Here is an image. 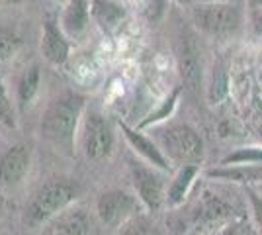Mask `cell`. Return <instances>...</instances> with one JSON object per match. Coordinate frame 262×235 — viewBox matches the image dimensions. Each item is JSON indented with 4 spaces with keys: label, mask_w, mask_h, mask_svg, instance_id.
Wrapping results in <instances>:
<instances>
[{
    "label": "cell",
    "mask_w": 262,
    "mask_h": 235,
    "mask_svg": "<svg viewBox=\"0 0 262 235\" xmlns=\"http://www.w3.org/2000/svg\"><path fill=\"white\" fill-rule=\"evenodd\" d=\"M86 110V96L75 90L61 92L45 106L39 120V134L55 151L73 157L77 151L78 130Z\"/></svg>",
    "instance_id": "6da1fadb"
},
{
    "label": "cell",
    "mask_w": 262,
    "mask_h": 235,
    "mask_svg": "<svg viewBox=\"0 0 262 235\" xmlns=\"http://www.w3.org/2000/svg\"><path fill=\"white\" fill-rule=\"evenodd\" d=\"M80 194H82V186L78 180L67 179V177L49 179L26 202L22 213L24 224L30 227L45 225L57 213H61L71 204H75L80 198Z\"/></svg>",
    "instance_id": "7a4b0ae2"
},
{
    "label": "cell",
    "mask_w": 262,
    "mask_h": 235,
    "mask_svg": "<svg viewBox=\"0 0 262 235\" xmlns=\"http://www.w3.org/2000/svg\"><path fill=\"white\" fill-rule=\"evenodd\" d=\"M247 14L235 0H215V2H194L190 4V24L198 34L223 39L233 37L243 30Z\"/></svg>",
    "instance_id": "3957f363"
},
{
    "label": "cell",
    "mask_w": 262,
    "mask_h": 235,
    "mask_svg": "<svg viewBox=\"0 0 262 235\" xmlns=\"http://www.w3.org/2000/svg\"><path fill=\"white\" fill-rule=\"evenodd\" d=\"M151 137L163 149L170 163L180 165H202L206 155L204 139L194 125L182 122H163L151 130Z\"/></svg>",
    "instance_id": "277c9868"
},
{
    "label": "cell",
    "mask_w": 262,
    "mask_h": 235,
    "mask_svg": "<svg viewBox=\"0 0 262 235\" xmlns=\"http://www.w3.org/2000/svg\"><path fill=\"white\" fill-rule=\"evenodd\" d=\"M78 143L88 161H108L116 151V130L102 112L86 108L78 130Z\"/></svg>",
    "instance_id": "5b68a950"
},
{
    "label": "cell",
    "mask_w": 262,
    "mask_h": 235,
    "mask_svg": "<svg viewBox=\"0 0 262 235\" xmlns=\"http://www.w3.org/2000/svg\"><path fill=\"white\" fill-rule=\"evenodd\" d=\"M174 57L182 89L198 94L204 87V61L194 26H178L174 35Z\"/></svg>",
    "instance_id": "8992f818"
},
{
    "label": "cell",
    "mask_w": 262,
    "mask_h": 235,
    "mask_svg": "<svg viewBox=\"0 0 262 235\" xmlns=\"http://www.w3.org/2000/svg\"><path fill=\"white\" fill-rule=\"evenodd\" d=\"M243 220V213L237 210L235 204L225 200L215 192H202L200 200L192 208L188 216L190 222V233L192 235H204L209 231H215L219 227L233 224Z\"/></svg>",
    "instance_id": "52a82bcc"
},
{
    "label": "cell",
    "mask_w": 262,
    "mask_h": 235,
    "mask_svg": "<svg viewBox=\"0 0 262 235\" xmlns=\"http://www.w3.org/2000/svg\"><path fill=\"white\" fill-rule=\"evenodd\" d=\"M127 170L133 192L139 196L147 212H161L164 208L166 198V173L153 167L151 163L143 161L141 157H129L127 159Z\"/></svg>",
    "instance_id": "ba28073f"
},
{
    "label": "cell",
    "mask_w": 262,
    "mask_h": 235,
    "mask_svg": "<svg viewBox=\"0 0 262 235\" xmlns=\"http://www.w3.org/2000/svg\"><path fill=\"white\" fill-rule=\"evenodd\" d=\"M145 210L143 202L135 192L125 188H108L96 198V216L110 229H120L129 218Z\"/></svg>",
    "instance_id": "9c48e42d"
},
{
    "label": "cell",
    "mask_w": 262,
    "mask_h": 235,
    "mask_svg": "<svg viewBox=\"0 0 262 235\" xmlns=\"http://www.w3.org/2000/svg\"><path fill=\"white\" fill-rule=\"evenodd\" d=\"M33 163V149L26 141H18L0 153V188L16 190L30 175Z\"/></svg>",
    "instance_id": "30bf717a"
},
{
    "label": "cell",
    "mask_w": 262,
    "mask_h": 235,
    "mask_svg": "<svg viewBox=\"0 0 262 235\" xmlns=\"http://www.w3.org/2000/svg\"><path fill=\"white\" fill-rule=\"evenodd\" d=\"M71 39L63 32L57 16H45L41 24V39H39V51L41 57L49 65L61 67L71 57Z\"/></svg>",
    "instance_id": "8fae6325"
},
{
    "label": "cell",
    "mask_w": 262,
    "mask_h": 235,
    "mask_svg": "<svg viewBox=\"0 0 262 235\" xmlns=\"http://www.w3.org/2000/svg\"><path fill=\"white\" fill-rule=\"evenodd\" d=\"M120 130H121V135L127 141V145L131 147V151L137 157H141L143 161L151 163L153 167L161 168L164 173H168L172 168V163L168 161V157L164 155L163 149L157 145V141H155L151 135H145L143 130L131 127L125 122H120Z\"/></svg>",
    "instance_id": "7c38bea8"
},
{
    "label": "cell",
    "mask_w": 262,
    "mask_h": 235,
    "mask_svg": "<svg viewBox=\"0 0 262 235\" xmlns=\"http://www.w3.org/2000/svg\"><path fill=\"white\" fill-rule=\"evenodd\" d=\"M202 177V165H180L172 175V179L168 180L166 186V198H164V208L166 210H178L180 206H184L188 200L190 192L194 188L196 180Z\"/></svg>",
    "instance_id": "4fadbf2b"
},
{
    "label": "cell",
    "mask_w": 262,
    "mask_h": 235,
    "mask_svg": "<svg viewBox=\"0 0 262 235\" xmlns=\"http://www.w3.org/2000/svg\"><path fill=\"white\" fill-rule=\"evenodd\" d=\"M69 39H82L90 30V0H65L61 14L57 16Z\"/></svg>",
    "instance_id": "5bb4252c"
},
{
    "label": "cell",
    "mask_w": 262,
    "mask_h": 235,
    "mask_svg": "<svg viewBox=\"0 0 262 235\" xmlns=\"http://www.w3.org/2000/svg\"><path fill=\"white\" fill-rule=\"evenodd\" d=\"M209 180H221L241 186H256L262 184V163L252 165H217L202 173Z\"/></svg>",
    "instance_id": "9a60e30c"
},
{
    "label": "cell",
    "mask_w": 262,
    "mask_h": 235,
    "mask_svg": "<svg viewBox=\"0 0 262 235\" xmlns=\"http://www.w3.org/2000/svg\"><path fill=\"white\" fill-rule=\"evenodd\" d=\"M53 235H90L92 233V218L90 213L77 204H71L53 220Z\"/></svg>",
    "instance_id": "2e32d148"
},
{
    "label": "cell",
    "mask_w": 262,
    "mask_h": 235,
    "mask_svg": "<svg viewBox=\"0 0 262 235\" xmlns=\"http://www.w3.org/2000/svg\"><path fill=\"white\" fill-rule=\"evenodd\" d=\"M90 16L106 35H114L121 28L127 12L116 0H90Z\"/></svg>",
    "instance_id": "e0dca14e"
},
{
    "label": "cell",
    "mask_w": 262,
    "mask_h": 235,
    "mask_svg": "<svg viewBox=\"0 0 262 235\" xmlns=\"http://www.w3.org/2000/svg\"><path fill=\"white\" fill-rule=\"evenodd\" d=\"M41 87V67L39 63H32L20 73L16 80V108L18 112H28V108L33 104L37 92Z\"/></svg>",
    "instance_id": "ac0fdd59"
},
{
    "label": "cell",
    "mask_w": 262,
    "mask_h": 235,
    "mask_svg": "<svg viewBox=\"0 0 262 235\" xmlns=\"http://www.w3.org/2000/svg\"><path fill=\"white\" fill-rule=\"evenodd\" d=\"M118 231H120V235H168L163 224L147 210L129 218Z\"/></svg>",
    "instance_id": "d6986e66"
},
{
    "label": "cell",
    "mask_w": 262,
    "mask_h": 235,
    "mask_svg": "<svg viewBox=\"0 0 262 235\" xmlns=\"http://www.w3.org/2000/svg\"><path fill=\"white\" fill-rule=\"evenodd\" d=\"M180 94H182V84H180V87H174V89L170 90V92L164 96V100L161 102L155 110H151V112L143 118L137 127H139V130H145V127H151V125L166 122V120L174 114L176 104H178V100H180Z\"/></svg>",
    "instance_id": "ffe728a7"
},
{
    "label": "cell",
    "mask_w": 262,
    "mask_h": 235,
    "mask_svg": "<svg viewBox=\"0 0 262 235\" xmlns=\"http://www.w3.org/2000/svg\"><path fill=\"white\" fill-rule=\"evenodd\" d=\"M0 123L8 130H16L18 125V108L16 100H12L10 92L0 77Z\"/></svg>",
    "instance_id": "44dd1931"
},
{
    "label": "cell",
    "mask_w": 262,
    "mask_h": 235,
    "mask_svg": "<svg viewBox=\"0 0 262 235\" xmlns=\"http://www.w3.org/2000/svg\"><path fill=\"white\" fill-rule=\"evenodd\" d=\"M262 163V147H237L219 161V165H252Z\"/></svg>",
    "instance_id": "7402d4cb"
},
{
    "label": "cell",
    "mask_w": 262,
    "mask_h": 235,
    "mask_svg": "<svg viewBox=\"0 0 262 235\" xmlns=\"http://www.w3.org/2000/svg\"><path fill=\"white\" fill-rule=\"evenodd\" d=\"M225 96H227V73L221 65H215L208 84V100L209 104H219Z\"/></svg>",
    "instance_id": "603a6c76"
},
{
    "label": "cell",
    "mask_w": 262,
    "mask_h": 235,
    "mask_svg": "<svg viewBox=\"0 0 262 235\" xmlns=\"http://www.w3.org/2000/svg\"><path fill=\"white\" fill-rule=\"evenodd\" d=\"M22 49V37L10 28L0 26V63L10 61Z\"/></svg>",
    "instance_id": "cb8c5ba5"
},
{
    "label": "cell",
    "mask_w": 262,
    "mask_h": 235,
    "mask_svg": "<svg viewBox=\"0 0 262 235\" xmlns=\"http://www.w3.org/2000/svg\"><path fill=\"white\" fill-rule=\"evenodd\" d=\"M243 192H245V198H247L249 208H251L252 222L256 225L258 233L262 235V194L254 186H243Z\"/></svg>",
    "instance_id": "d4e9b609"
},
{
    "label": "cell",
    "mask_w": 262,
    "mask_h": 235,
    "mask_svg": "<svg viewBox=\"0 0 262 235\" xmlns=\"http://www.w3.org/2000/svg\"><path fill=\"white\" fill-rule=\"evenodd\" d=\"M168 2L170 0H145L143 2V16L147 22L159 24L168 14Z\"/></svg>",
    "instance_id": "484cf974"
},
{
    "label": "cell",
    "mask_w": 262,
    "mask_h": 235,
    "mask_svg": "<svg viewBox=\"0 0 262 235\" xmlns=\"http://www.w3.org/2000/svg\"><path fill=\"white\" fill-rule=\"evenodd\" d=\"M249 24H251L252 35L262 37V6H251V10H249Z\"/></svg>",
    "instance_id": "4316f807"
},
{
    "label": "cell",
    "mask_w": 262,
    "mask_h": 235,
    "mask_svg": "<svg viewBox=\"0 0 262 235\" xmlns=\"http://www.w3.org/2000/svg\"><path fill=\"white\" fill-rule=\"evenodd\" d=\"M241 224H243V220L233 222V224L225 225V227H219L215 231H209V233H204V235H241Z\"/></svg>",
    "instance_id": "83f0119b"
},
{
    "label": "cell",
    "mask_w": 262,
    "mask_h": 235,
    "mask_svg": "<svg viewBox=\"0 0 262 235\" xmlns=\"http://www.w3.org/2000/svg\"><path fill=\"white\" fill-rule=\"evenodd\" d=\"M6 208H8V200H6V196H4V190L0 188V218L4 216Z\"/></svg>",
    "instance_id": "f1b7e54d"
},
{
    "label": "cell",
    "mask_w": 262,
    "mask_h": 235,
    "mask_svg": "<svg viewBox=\"0 0 262 235\" xmlns=\"http://www.w3.org/2000/svg\"><path fill=\"white\" fill-rule=\"evenodd\" d=\"M170 2H174L178 6H190V4H194V0H170Z\"/></svg>",
    "instance_id": "f546056e"
},
{
    "label": "cell",
    "mask_w": 262,
    "mask_h": 235,
    "mask_svg": "<svg viewBox=\"0 0 262 235\" xmlns=\"http://www.w3.org/2000/svg\"><path fill=\"white\" fill-rule=\"evenodd\" d=\"M0 2H6V4H22L26 0H0Z\"/></svg>",
    "instance_id": "4dcf8cb0"
},
{
    "label": "cell",
    "mask_w": 262,
    "mask_h": 235,
    "mask_svg": "<svg viewBox=\"0 0 262 235\" xmlns=\"http://www.w3.org/2000/svg\"><path fill=\"white\" fill-rule=\"evenodd\" d=\"M249 6H262V0H249Z\"/></svg>",
    "instance_id": "1f68e13d"
},
{
    "label": "cell",
    "mask_w": 262,
    "mask_h": 235,
    "mask_svg": "<svg viewBox=\"0 0 262 235\" xmlns=\"http://www.w3.org/2000/svg\"><path fill=\"white\" fill-rule=\"evenodd\" d=\"M254 188H256V190H258V192H260V194H262V184H256Z\"/></svg>",
    "instance_id": "d6a6232c"
},
{
    "label": "cell",
    "mask_w": 262,
    "mask_h": 235,
    "mask_svg": "<svg viewBox=\"0 0 262 235\" xmlns=\"http://www.w3.org/2000/svg\"><path fill=\"white\" fill-rule=\"evenodd\" d=\"M194 2H215V0H194Z\"/></svg>",
    "instance_id": "836d02e7"
},
{
    "label": "cell",
    "mask_w": 262,
    "mask_h": 235,
    "mask_svg": "<svg viewBox=\"0 0 262 235\" xmlns=\"http://www.w3.org/2000/svg\"><path fill=\"white\" fill-rule=\"evenodd\" d=\"M55 2H59V4H63V2H65V0H55Z\"/></svg>",
    "instance_id": "e575fe53"
}]
</instances>
